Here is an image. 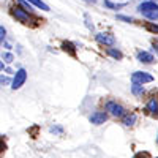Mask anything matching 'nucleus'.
<instances>
[{
    "instance_id": "nucleus-1",
    "label": "nucleus",
    "mask_w": 158,
    "mask_h": 158,
    "mask_svg": "<svg viewBox=\"0 0 158 158\" xmlns=\"http://www.w3.org/2000/svg\"><path fill=\"white\" fill-rule=\"evenodd\" d=\"M138 11L144 18H147L149 21H156L158 19V3H155L153 0H146V2L139 3Z\"/></svg>"
},
{
    "instance_id": "nucleus-2",
    "label": "nucleus",
    "mask_w": 158,
    "mask_h": 158,
    "mask_svg": "<svg viewBox=\"0 0 158 158\" xmlns=\"http://www.w3.org/2000/svg\"><path fill=\"white\" fill-rule=\"evenodd\" d=\"M104 108H106V111H108L112 117H123V115L127 114L125 108L122 106L120 103H117V101H114V100L106 101V104H104Z\"/></svg>"
},
{
    "instance_id": "nucleus-3",
    "label": "nucleus",
    "mask_w": 158,
    "mask_h": 158,
    "mask_svg": "<svg viewBox=\"0 0 158 158\" xmlns=\"http://www.w3.org/2000/svg\"><path fill=\"white\" fill-rule=\"evenodd\" d=\"M25 81H27V71H25L24 68H19L16 73H15V77H13V81H11V89L13 90H18L21 89Z\"/></svg>"
},
{
    "instance_id": "nucleus-4",
    "label": "nucleus",
    "mask_w": 158,
    "mask_h": 158,
    "mask_svg": "<svg viewBox=\"0 0 158 158\" xmlns=\"http://www.w3.org/2000/svg\"><path fill=\"white\" fill-rule=\"evenodd\" d=\"M11 15H13V18H16V19H18L19 22H22V24H30V22H32L29 11L24 10V8H21V6H13V8H11Z\"/></svg>"
},
{
    "instance_id": "nucleus-5",
    "label": "nucleus",
    "mask_w": 158,
    "mask_h": 158,
    "mask_svg": "<svg viewBox=\"0 0 158 158\" xmlns=\"http://www.w3.org/2000/svg\"><path fill=\"white\" fill-rule=\"evenodd\" d=\"M153 81V76L149 74L147 71H135L131 74V82L135 84H147Z\"/></svg>"
},
{
    "instance_id": "nucleus-6",
    "label": "nucleus",
    "mask_w": 158,
    "mask_h": 158,
    "mask_svg": "<svg viewBox=\"0 0 158 158\" xmlns=\"http://www.w3.org/2000/svg\"><path fill=\"white\" fill-rule=\"evenodd\" d=\"M95 38H97V41L103 46H114L115 44V38L108 32H100V33L95 35Z\"/></svg>"
},
{
    "instance_id": "nucleus-7",
    "label": "nucleus",
    "mask_w": 158,
    "mask_h": 158,
    "mask_svg": "<svg viewBox=\"0 0 158 158\" xmlns=\"http://www.w3.org/2000/svg\"><path fill=\"white\" fill-rule=\"evenodd\" d=\"M89 120H90V123H94V125H101V123H104L108 120V114L104 111H95L89 117Z\"/></svg>"
},
{
    "instance_id": "nucleus-8",
    "label": "nucleus",
    "mask_w": 158,
    "mask_h": 158,
    "mask_svg": "<svg viewBox=\"0 0 158 158\" xmlns=\"http://www.w3.org/2000/svg\"><path fill=\"white\" fill-rule=\"evenodd\" d=\"M146 111H147V114H150L153 117H158V97L149 98V101L146 104Z\"/></svg>"
},
{
    "instance_id": "nucleus-9",
    "label": "nucleus",
    "mask_w": 158,
    "mask_h": 158,
    "mask_svg": "<svg viewBox=\"0 0 158 158\" xmlns=\"http://www.w3.org/2000/svg\"><path fill=\"white\" fill-rule=\"evenodd\" d=\"M138 60H139L141 63H152V62L155 60V57H153L152 52H147V51H139V52H138Z\"/></svg>"
},
{
    "instance_id": "nucleus-10",
    "label": "nucleus",
    "mask_w": 158,
    "mask_h": 158,
    "mask_svg": "<svg viewBox=\"0 0 158 158\" xmlns=\"http://www.w3.org/2000/svg\"><path fill=\"white\" fill-rule=\"evenodd\" d=\"M136 122H138V115H136L135 112L125 114V115H123V120H122V123H123L125 127H133Z\"/></svg>"
},
{
    "instance_id": "nucleus-11",
    "label": "nucleus",
    "mask_w": 158,
    "mask_h": 158,
    "mask_svg": "<svg viewBox=\"0 0 158 158\" xmlns=\"http://www.w3.org/2000/svg\"><path fill=\"white\" fill-rule=\"evenodd\" d=\"M131 94H133L135 97H142L144 94H146V89H144V84H135L131 85Z\"/></svg>"
},
{
    "instance_id": "nucleus-12",
    "label": "nucleus",
    "mask_w": 158,
    "mask_h": 158,
    "mask_svg": "<svg viewBox=\"0 0 158 158\" xmlns=\"http://www.w3.org/2000/svg\"><path fill=\"white\" fill-rule=\"evenodd\" d=\"M106 54H108L109 57L115 59V60H122V59H123V54H122L118 49H115V48H108V49H106Z\"/></svg>"
},
{
    "instance_id": "nucleus-13",
    "label": "nucleus",
    "mask_w": 158,
    "mask_h": 158,
    "mask_svg": "<svg viewBox=\"0 0 158 158\" xmlns=\"http://www.w3.org/2000/svg\"><path fill=\"white\" fill-rule=\"evenodd\" d=\"M62 49L65 52H68L70 56H76V46L71 43V41H63L62 43Z\"/></svg>"
},
{
    "instance_id": "nucleus-14",
    "label": "nucleus",
    "mask_w": 158,
    "mask_h": 158,
    "mask_svg": "<svg viewBox=\"0 0 158 158\" xmlns=\"http://www.w3.org/2000/svg\"><path fill=\"white\" fill-rule=\"evenodd\" d=\"M27 2H30L33 6L40 8V10H43V11H49V6L43 2V0H27Z\"/></svg>"
},
{
    "instance_id": "nucleus-15",
    "label": "nucleus",
    "mask_w": 158,
    "mask_h": 158,
    "mask_svg": "<svg viewBox=\"0 0 158 158\" xmlns=\"http://www.w3.org/2000/svg\"><path fill=\"white\" fill-rule=\"evenodd\" d=\"M127 3H112L111 0H104V6H108L109 10H118V8H122Z\"/></svg>"
},
{
    "instance_id": "nucleus-16",
    "label": "nucleus",
    "mask_w": 158,
    "mask_h": 158,
    "mask_svg": "<svg viewBox=\"0 0 158 158\" xmlns=\"http://www.w3.org/2000/svg\"><path fill=\"white\" fill-rule=\"evenodd\" d=\"M18 3H19V5H21V6H22L24 10H27L29 13H30V11L33 10V5H32L30 2H27V0H18Z\"/></svg>"
},
{
    "instance_id": "nucleus-17",
    "label": "nucleus",
    "mask_w": 158,
    "mask_h": 158,
    "mask_svg": "<svg viewBox=\"0 0 158 158\" xmlns=\"http://www.w3.org/2000/svg\"><path fill=\"white\" fill-rule=\"evenodd\" d=\"M146 29L152 33H158V24H153V22H147L146 24Z\"/></svg>"
},
{
    "instance_id": "nucleus-18",
    "label": "nucleus",
    "mask_w": 158,
    "mask_h": 158,
    "mask_svg": "<svg viewBox=\"0 0 158 158\" xmlns=\"http://www.w3.org/2000/svg\"><path fill=\"white\" fill-rule=\"evenodd\" d=\"M2 60H3V62H6V63H11L13 60H15V56H13L11 52H3V57H2Z\"/></svg>"
},
{
    "instance_id": "nucleus-19",
    "label": "nucleus",
    "mask_w": 158,
    "mask_h": 158,
    "mask_svg": "<svg viewBox=\"0 0 158 158\" xmlns=\"http://www.w3.org/2000/svg\"><path fill=\"white\" fill-rule=\"evenodd\" d=\"M49 131H51V133H54V135H62L63 133V128L62 127H57V125H52L49 128Z\"/></svg>"
},
{
    "instance_id": "nucleus-20",
    "label": "nucleus",
    "mask_w": 158,
    "mask_h": 158,
    "mask_svg": "<svg viewBox=\"0 0 158 158\" xmlns=\"http://www.w3.org/2000/svg\"><path fill=\"white\" fill-rule=\"evenodd\" d=\"M117 19H118V21H123V22H128V24L135 22V19L131 18V16H123V15H118V16H117Z\"/></svg>"
},
{
    "instance_id": "nucleus-21",
    "label": "nucleus",
    "mask_w": 158,
    "mask_h": 158,
    "mask_svg": "<svg viewBox=\"0 0 158 158\" xmlns=\"http://www.w3.org/2000/svg\"><path fill=\"white\" fill-rule=\"evenodd\" d=\"M10 84V77L8 76H0V85H8Z\"/></svg>"
},
{
    "instance_id": "nucleus-22",
    "label": "nucleus",
    "mask_w": 158,
    "mask_h": 158,
    "mask_svg": "<svg viewBox=\"0 0 158 158\" xmlns=\"http://www.w3.org/2000/svg\"><path fill=\"white\" fill-rule=\"evenodd\" d=\"M133 158H150V156H149L147 152H139V153H136Z\"/></svg>"
},
{
    "instance_id": "nucleus-23",
    "label": "nucleus",
    "mask_w": 158,
    "mask_h": 158,
    "mask_svg": "<svg viewBox=\"0 0 158 158\" xmlns=\"http://www.w3.org/2000/svg\"><path fill=\"white\" fill-rule=\"evenodd\" d=\"M152 46H153V49L158 52V38H153V40H152Z\"/></svg>"
},
{
    "instance_id": "nucleus-24",
    "label": "nucleus",
    "mask_w": 158,
    "mask_h": 158,
    "mask_svg": "<svg viewBox=\"0 0 158 158\" xmlns=\"http://www.w3.org/2000/svg\"><path fill=\"white\" fill-rule=\"evenodd\" d=\"M85 22H87V27H89L90 30H94V24H90V21H89V15H85Z\"/></svg>"
},
{
    "instance_id": "nucleus-25",
    "label": "nucleus",
    "mask_w": 158,
    "mask_h": 158,
    "mask_svg": "<svg viewBox=\"0 0 158 158\" xmlns=\"http://www.w3.org/2000/svg\"><path fill=\"white\" fill-rule=\"evenodd\" d=\"M5 35H6L5 27H0V40H3V38H5Z\"/></svg>"
},
{
    "instance_id": "nucleus-26",
    "label": "nucleus",
    "mask_w": 158,
    "mask_h": 158,
    "mask_svg": "<svg viewBox=\"0 0 158 158\" xmlns=\"http://www.w3.org/2000/svg\"><path fill=\"white\" fill-rule=\"evenodd\" d=\"M5 149H6V146H5V142H3L2 139H0V152H3Z\"/></svg>"
},
{
    "instance_id": "nucleus-27",
    "label": "nucleus",
    "mask_w": 158,
    "mask_h": 158,
    "mask_svg": "<svg viewBox=\"0 0 158 158\" xmlns=\"http://www.w3.org/2000/svg\"><path fill=\"white\" fill-rule=\"evenodd\" d=\"M5 68V65H3V60H0V71H2Z\"/></svg>"
},
{
    "instance_id": "nucleus-28",
    "label": "nucleus",
    "mask_w": 158,
    "mask_h": 158,
    "mask_svg": "<svg viewBox=\"0 0 158 158\" xmlns=\"http://www.w3.org/2000/svg\"><path fill=\"white\" fill-rule=\"evenodd\" d=\"M156 144H158V138H156Z\"/></svg>"
}]
</instances>
